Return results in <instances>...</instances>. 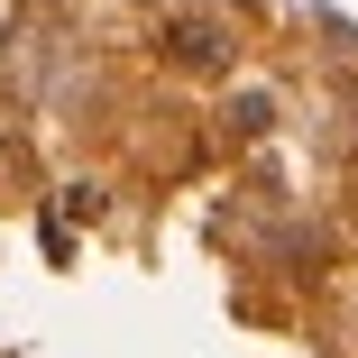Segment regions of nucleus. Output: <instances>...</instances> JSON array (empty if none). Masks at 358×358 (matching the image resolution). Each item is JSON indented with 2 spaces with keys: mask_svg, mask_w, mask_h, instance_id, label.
Instances as JSON below:
<instances>
[{
  "mask_svg": "<svg viewBox=\"0 0 358 358\" xmlns=\"http://www.w3.org/2000/svg\"><path fill=\"white\" fill-rule=\"evenodd\" d=\"M266 120H275V101H266V92H239V101H230V129H239V138H257Z\"/></svg>",
  "mask_w": 358,
  "mask_h": 358,
  "instance_id": "obj_2",
  "label": "nucleus"
},
{
  "mask_svg": "<svg viewBox=\"0 0 358 358\" xmlns=\"http://www.w3.org/2000/svg\"><path fill=\"white\" fill-rule=\"evenodd\" d=\"M166 55L184 64V74H221V64H230V46H221L211 19H175V28H166Z\"/></svg>",
  "mask_w": 358,
  "mask_h": 358,
  "instance_id": "obj_1",
  "label": "nucleus"
}]
</instances>
